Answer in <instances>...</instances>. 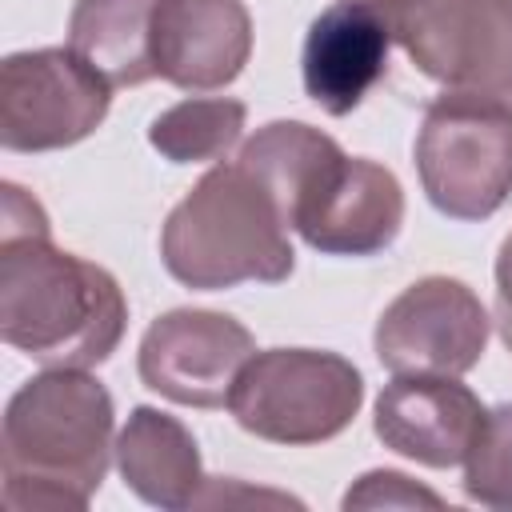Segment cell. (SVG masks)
I'll return each instance as SVG.
<instances>
[{
  "mask_svg": "<svg viewBox=\"0 0 512 512\" xmlns=\"http://www.w3.org/2000/svg\"><path fill=\"white\" fill-rule=\"evenodd\" d=\"M116 460V404L88 368H44L0 420V500L16 512L88 508Z\"/></svg>",
  "mask_w": 512,
  "mask_h": 512,
  "instance_id": "obj_1",
  "label": "cell"
},
{
  "mask_svg": "<svg viewBox=\"0 0 512 512\" xmlns=\"http://www.w3.org/2000/svg\"><path fill=\"white\" fill-rule=\"evenodd\" d=\"M128 328L120 280L52 232L0 240V340L44 368H96Z\"/></svg>",
  "mask_w": 512,
  "mask_h": 512,
  "instance_id": "obj_2",
  "label": "cell"
},
{
  "mask_svg": "<svg viewBox=\"0 0 512 512\" xmlns=\"http://www.w3.org/2000/svg\"><path fill=\"white\" fill-rule=\"evenodd\" d=\"M288 220L268 188L232 164H212L160 228V260L172 280L196 292H224L244 280L280 284L296 268Z\"/></svg>",
  "mask_w": 512,
  "mask_h": 512,
  "instance_id": "obj_3",
  "label": "cell"
},
{
  "mask_svg": "<svg viewBox=\"0 0 512 512\" xmlns=\"http://www.w3.org/2000/svg\"><path fill=\"white\" fill-rule=\"evenodd\" d=\"M416 176L448 220H488L512 196V100L444 88L416 128Z\"/></svg>",
  "mask_w": 512,
  "mask_h": 512,
  "instance_id": "obj_4",
  "label": "cell"
},
{
  "mask_svg": "<svg viewBox=\"0 0 512 512\" xmlns=\"http://www.w3.org/2000/svg\"><path fill=\"white\" fill-rule=\"evenodd\" d=\"M360 404V368L328 348H264L244 364L228 396V412L248 436L288 448L336 440Z\"/></svg>",
  "mask_w": 512,
  "mask_h": 512,
  "instance_id": "obj_5",
  "label": "cell"
},
{
  "mask_svg": "<svg viewBox=\"0 0 512 512\" xmlns=\"http://www.w3.org/2000/svg\"><path fill=\"white\" fill-rule=\"evenodd\" d=\"M112 108V84L72 48H28L0 64V144L56 152L88 140Z\"/></svg>",
  "mask_w": 512,
  "mask_h": 512,
  "instance_id": "obj_6",
  "label": "cell"
},
{
  "mask_svg": "<svg viewBox=\"0 0 512 512\" xmlns=\"http://www.w3.org/2000/svg\"><path fill=\"white\" fill-rule=\"evenodd\" d=\"M492 316L456 276H420L376 320L372 352L392 376H464L484 360Z\"/></svg>",
  "mask_w": 512,
  "mask_h": 512,
  "instance_id": "obj_7",
  "label": "cell"
},
{
  "mask_svg": "<svg viewBox=\"0 0 512 512\" xmlns=\"http://www.w3.org/2000/svg\"><path fill=\"white\" fill-rule=\"evenodd\" d=\"M256 336L228 312L172 308L156 316L136 348L144 388L184 408H228V396L256 356Z\"/></svg>",
  "mask_w": 512,
  "mask_h": 512,
  "instance_id": "obj_8",
  "label": "cell"
},
{
  "mask_svg": "<svg viewBox=\"0 0 512 512\" xmlns=\"http://www.w3.org/2000/svg\"><path fill=\"white\" fill-rule=\"evenodd\" d=\"M392 36L428 80L512 100V20L484 0H416Z\"/></svg>",
  "mask_w": 512,
  "mask_h": 512,
  "instance_id": "obj_9",
  "label": "cell"
},
{
  "mask_svg": "<svg viewBox=\"0 0 512 512\" xmlns=\"http://www.w3.org/2000/svg\"><path fill=\"white\" fill-rule=\"evenodd\" d=\"M404 228V188L368 156H340L292 212V232L320 256H376Z\"/></svg>",
  "mask_w": 512,
  "mask_h": 512,
  "instance_id": "obj_10",
  "label": "cell"
},
{
  "mask_svg": "<svg viewBox=\"0 0 512 512\" xmlns=\"http://www.w3.org/2000/svg\"><path fill=\"white\" fill-rule=\"evenodd\" d=\"M484 412L488 408L460 376H392L372 404V432L404 460L460 468Z\"/></svg>",
  "mask_w": 512,
  "mask_h": 512,
  "instance_id": "obj_11",
  "label": "cell"
},
{
  "mask_svg": "<svg viewBox=\"0 0 512 512\" xmlns=\"http://www.w3.org/2000/svg\"><path fill=\"white\" fill-rule=\"evenodd\" d=\"M252 56L244 0H160L152 24L156 76L184 92L228 88Z\"/></svg>",
  "mask_w": 512,
  "mask_h": 512,
  "instance_id": "obj_12",
  "label": "cell"
},
{
  "mask_svg": "<svg viewBox=\"0 0 512 512\" xmlns=\"http://www.w3.org/2000/svg\"><path fill=\"white\" fill-rule=\"evenodd\" d=\"M392 20L368 4H332L324 8L300 48L304 92L328 116H348L364 104V96L384 80L392 52Z\"/></svg>",
  "mask_w": 512,
  "mask_h": 512,
  "instance_id": "obj_13",
  "label": "cell"
},
{
  "mask_svg": "<svg viewBox=\"0 0 512 512\" xmlns=\"http://www.w3.org/2000/svg\"><path fill=\"white\" fill-rule=\"evenodd\" d=\"M116 472L132 496L152 508H192L208 484L192 428L152 404H136L116 432Z\"/></svg>",
  "mask_w": 512,
  "mask_h": 512,
  "instance_id": "obj_14",
  "label": "cell"
},
{
  "mask_svg": "<svg viewBox=\"0 0 512 512\" xmlns=\"http://www.w3.org/2000/svg\"><path fill=\"white\" fill-rule=\"evenodd\" d=\"M160 0H76L68 12V48L112 88H136L156 76L152 24Z\"/></svg>",
  "mask_w": 512,
  "mask_h": 512,
  "instance_id": "obj_15",
  "label": "cell"
},
{
  "mask_svg": "<svg viewBox=\"0 0 512 512\" xmlns=\"http://www.w3.org/2000/svg\"><path fill=\"white\" fill-rule=\"evenodd\" d=\"M340 156H344V148L328 132L312 128L304 120H272L240 144L236 164L268 188V196L280 204V212L292 228V212Z\"/></svg>",
  "mask_w": 512,
  "mask_h": 512,
  "instance_id": "obj_16",
  "label": "cell"
},
{
  "mask_svg": "<svg viewBox=\"0 0 512 512\" xmlns=\"http://www.w3.org/2000/svg\"><path fill=\"white\" fill-rule=\"evenodd\" d=\"M248 108L236 96H188L148 124V144L168 164H204L228 156L244 136Z\"/></svg>",
  "mask_w": 512,
  "mask_h": 512,
  "instance_id": "obj_17",
  "label": "cell"
},
{
  "mask_svg": "<svg viewBox=\"0 0 512 512\" xmlns=\"http://www.w3.org/2000/svg\"><path fill=\"white\" fill-rule=\"evenodd\" d=\"M464 496L472 504L512 512V404L484 412V424L464 456Z\"/></svg>",
  "mask_w": 512,
  "mask_h": 512,
  "instance_id": "obj_18",
  "label": "cell"
},
{
  "mask_svg": "<svg viewBox=\"0 0 512 512\" xmlns=\"http://www.w3.org/2000/svg\"><path fill=\"white\" fill-rule=\"evenodd\" d=\"M340 504H344L348 512H352V508H444V500H440L432 488L416 484L412 476H404V472H396V468H372V472H364V476L344 492Z\"/></svg>",
  "mask_w": 512,
  "mask_h": 512,
  "instance_id": "obj_19",
  "label": "cell"
},
{
  "mask_svg": "<svg viewBox=\"0 0 512 512\" xmlns=\"http://www.w3.org/2000/svg\"><path fill=\"white\" fill-rule=\"evenodd\" d=\"M32 232H52L48 212L40 208V200L32 192H24L20 184L4 180L0 184V240H8V236H32Z\"/></svg>",
  "mask_w": 512,
  "mask_h": 512,
  "instance_id": "obj_20",
  "label": "cell"
},
{
  "mask_svg": "<svg viewBox=\"0 0 512 512\" xmlns=\"http://www.w3.org/2000/svg\"><path fill=\"white\" fill-rule=\"evenodd\" d=\"M496 328L512 352V232L500 240V252H496Z\"/></svg>",
  "mask_w": 512,
  "mask_h": 512,
  "instance_id": "obj_21",
  "label": "cell"
},
{
  "mask_svg": "<svg viewBox=\"0 0 512 512\" xmlns=\"http://www.w3.org/2000/svg\"><path fill=\"white\" fill-rule=\"evenodd\" d=\"M344 4H368V8L384 12V16H388V20L396 24V20H400V16H404V12H408V8L416 4V0H344Z\"/></svg>",
  "mask_w": 512,
  "mask_h": 512,
  "instance_id": "obj_22",
  "label": "cell"
},
{
  "mask_svg": "<svg viewBox=\"0 0 512 512\" xmlns=\"http://www.w3.org/2000/svg\"><path fill=\"white\" fill-rule=\"evenodd\" d=\"M484 4H488V8H496L500 16H508V20H512V0H484Z\"/></svg>",
  "mask_w": 512,
  "mask_h": 512,
  "instance_id": "obj_23",
  "label": "cell"
}]
</instances>
